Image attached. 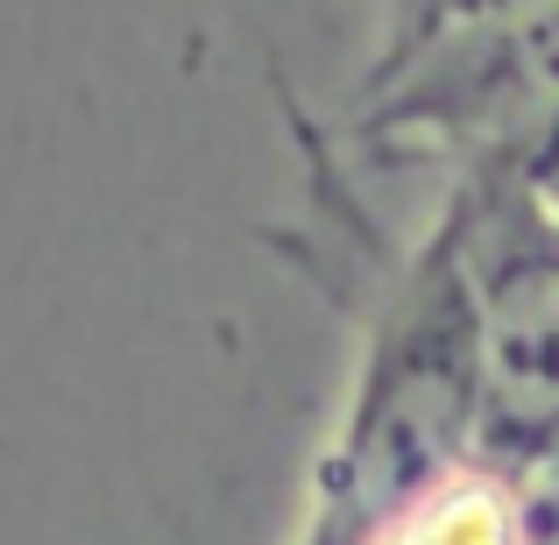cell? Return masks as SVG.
<instances>
[{
  "label": "cell",
  "mask_w": 559,
  "mask_h": 545,
  "mask_svg": "<svg viewBox=\"0 0 559 545\" xmlns=\"http://www.w3.org/2000/svg\"><path fill=\"white\" fill-rule=\"evenodd\" d=\"M369 545H546L532 482H510L496 467H461L418 503H404Z\"/></svg>",
  "instance_id": "cell-3"
},
{
  "label": "cell",
  "mask_w": 559,
  "mask_h": 545,
  "mask_svg": "<svg viewBox=\"0 0 559 545\" xmlns=\"http://www.w3.org/2000/svg\"><path fill=\"white\" fill-rule=\"evenodd\" d=\"M341 142L376 164H447L453 178L538 170L559 142V0L369 64Z\"/></svg>",
  "instance_id": "cell-2"
},
{
  "label": "cell",
  "mask_w": 559,
  "mask_h": 545,
  "mask_svg": "<svg viewBox=\"0 0 559 545\" xmlns=\"http://www.w3.org/2000/svg\"><path fill=\"white\" fill-rule=\"evenodd\" d=\"M432 234L467 298L475 467L538 482L559 461V199L538 170H475Z\"/></svg>",
  "instance_id": "cell-1"
},
{
  "label": "cell",
  "mask_w": 559,
  "mask_h": 545,
  "mask_svg": "<svg viewBox=\"0 0 559 545\" xmlns=\"http://www.w3.org/2000/svg\"><path fill=\"white\" fill-rule=\"evenodd\" d=\"M524 8H546V0H382L376 64H404L425 43L461 36V28H481V22H503V14H524Z\"/></svg>",
  "instance_id": "cell-4"
}]
</instances>
